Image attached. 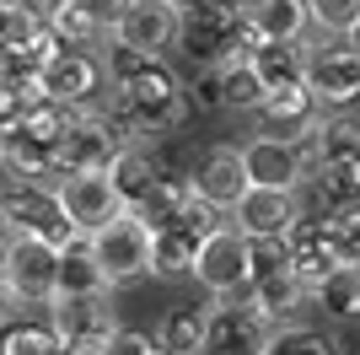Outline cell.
Returning a JSON list of instances; mask_svg holds the SVG:
<instances>
[{"instance_id": "4", "label": "cell", "mask_w": 360, "mask_h": 355, "mask_svg": "<svg viewBox=\"0 0 360 355\" xmlns=\"http://www.w3.org/2000/svg\"><path fill=\"white\" fill-rule=\"evenodd\" d=\"M86 248H91V259L103 264L113 291H119V285H135L140 275H150V226L140 221L135 210H124L119 221H108L103 232H91Z\"/></svg>"}, {"instance_id": "2", "label": "cell", "mask_w": 360, "mask_h": 355, "mask_svg": "<svg viewBox=\"0 0 360 355\" xmlns=\"http://www.w3.org/2000/svg\"><path fill=\"white\" fill-rule=\"evenodd\" d=\"M178 44L188 49L194 65H231V59H248L264 38L248 16V0H199L183 11Z\"/></svg>"}, {"instance_id": "35", "label": "cell", "mask_w": 360, "mask_h": 355, "mask_svg": "<svg viewBox=\"0 0 360 355\" xmlns=\"http://www.w3.org/2000/svg\"><path fill=\"white\" fill-rule=\"evenodd\" d=\"M328 242H333V259H339V264L360 269V205H345V210L328 216Z\"/></svg>"}, {"instance_id": "5", "label": "cell", "mask_w": 360, "mask_h": 355, "mask_svg": "<svg viewBox=\"0 0 360 355\" xmlns=\"http://www.w3.org/2000/svg\"><path fill=\"white\" fill-rule=\"evenodd\" d=\"M0 264H6V291L22 307H49L54 301V291H60V248H49L38 237H6Z\"/></svg>"}, {"instance_id": "34", "label": "cell", "mask_w": 360, "mask_h": 355, "mask_svg": "<svg viewBox=\"0 0 360 355\" xmlns=\"http://www.w3.org/2000/svg\"><path fill=\"white\" fill-rule=\"evenodd\" d=\"M221 92H226V108H248V113H253V108L264 103V81L253 75V65H248V59L221 65Z\"/></svg>"}, {"instance_id": "8", "label": "cell", "mask_w": 360, "mask_h": 355, "mask_svg": "<svg viewBox=\"0 0 360 355\" xmlns=\"http://www.w3.org/2000/svg\"><path fill=\"white\" fill-rule=\"evenodd\" d=\"M60 205H65L75 232L91 237V232H103L108 221L124 216V194L113 183V173H70L60 183Z\"/></svg>"}, {"instance_id": "46", "label": "cell", "mask_w": 360, "mask_h": 355, "mask_svg": "<svg viewBox=\"0 0 360 355\" xmlns=\"http://www.w3.org/2000/svg\"><path fill=\"white\" fill-rule=\"evenodd\" d=\"M0 291H6V264H0Z\"/></svg>"}, {"instance_id": "10", "label": "cell", "mask_w": 360, "mask_h": 355, "mask_svg": "<svg viewBox=\"0 0 360 355\" xmlns=\"http://www.w3.org/2000/svg\"><path fill=\"white\" fill-rule=\"evenodd\" d=\"M269 350V328L248 301H215L210 323H205V344L199 355H264Z\"/></svg>"}, {"instance_id": "48", "label": "cell", "mask_w": 360, "mask_h": 355, "mask_svg": "<svg viewBox=\"0 0 360 355\" xmlns=\"http://www.w3.org/2000/svg\"><path fill=\"white\" fill-rule=\"evenodd\" d=\"M0 6H6V0H0Z\"/></svg>"}, {"instance_id": "22", "label": "cell", "mask_w": 360, "mask_h": 355, "mask_svg": "<svg viewBox=\"0 0 360 355\" xmlns=\"http://www.w3.org/2000/svg\"><path fill=\"white\" fill-rule=\"evenodd\" d=\"M248 16H253L258 38H274V44H296L312 32L307 0H248Z\"/></svg>"}, {"instance_id": "37", "label": "cell", "mask_w": 360, "mask_h": 355, "mask_svg": "<svg viewBox=\"0 0 360 355\" xmlns=\"http://www.w3.org/2000/svg\"><path fill=\"white\" fill-rule=\"evenodd\" d=\"M183 92H188V108H194V113H215V108H226L221 65H194L188 81H183Z\"/></svg>"}, {"instance_id": "13", "label": "cell", "mask_w": 360, "mask_h": 355, "mask_svg": "<svg viewBox=\"0 0 360 355\" xmlns=\"http://www.w3.org/2000/svg\"><path fill=\"white\" fill-rule=\"evenodd\" d=\"M113 38L129 44V49H140V54H156V59H162L167 49L183 38V11H172L167 0H135V6L119 16Z\"/></svg>"}, {"instance_id": "44", "label": "cell", "mask_w": 360, "mask_h": 355, "mask_svg": "<svg viewBox=\"0 0 360 355\" xmlns=\"http://www.w3.org/2000/svg\"><path fill=\"white\" fill-rule=\"evenodd\" d=\"M167 6H172V11H188V6H199V0H167Z\"/></svg>"}, {"instance_id": "15", "label": "cell", "mask_w": 360, "mask_h": 355, "mask_svg": "<svg viewBox=\"0 0 360 355\" xmlns=\"http://www.w3.org/2000/svg\"><path fill=\"white\" fill-rule=\"evenodd\" d=\"M253 118H258V135L307 140V135H317V124H323V103H317L307 87H290V92H269V97L253 108Z\"/></svg>"}, {"instance_id": "17", "label": "cell", "mask_w": 360, "mask_h": 355, "mask_svg": "<svg viewBox=\"0 0 360 355\" xmlns=\"http://www.w3.org/2000/svg\"><path fill=\"white\" fill-rule=\"evenodd\" d=\"M307 92H312L323 108H339L345 113L360 97V54L355 49H323L307 65Z\"/></svg>"}, {"instance_id": "36", "label": "cell", "mask_w": 360, "mask_h": 355, "mask_svg": "<svg viewBox=\"0 0 360 355\" xmlns=\"http://www.w3.org/2000/svg\"><path fill=\"white\" fill-rule=\"evenodd\" d=\"M307 11H312V27L323 38H345L360 22V0H307Z\"/></svg>"}, {"instance_id": "26", "label": "cell", "mask_w": 360, "mask_h": 355, "mask_svg": "<svg viewBox=\"0 0 360 355\" xmlns=\"http://www.w3.org/2000/svg\"><path fill=\"white\" fill-rule=\"evenodd\" d=\"M205 323H210V307H172L162 318L156 344H162L167 355H199V344H205Z\"/></svg>"}, {"instance_id": "40", "label": "cell", "mask_w": 360, "mask_h": 355, "mask_svg": "<svg viewBox=\"0 0 360 355\" xmlns=\"http://www.w3.org/2000/svg\"><path fill=\"white\" fill-rule=\"evenodd\" d=\"M150 350H156V340L140 334V328H119L113 334V355H150Z\"/></svg>"}, {"instance_id": "19", "label": "cell", "mask_w": 360, "mask_h": 355, "mask_svg": "<svg viewBox=\"0 0 360 355\" xmlns=\"http://www.w3.org/2000/svg\"><path fill=\"white\" fill-rule=\"evenodd\" d=\"M248 65H253V75L264 81V97H269V92L307 87L312 44H307V38H296V44H274V38H264V44H258L253 54H248Z\"/></svg>"}, {"instance_id": "47", "label": "cell", "mask_w": 360, "mask_h": 355, "mask_svg": "<svg viewBox=\"0 0 360 355\" xmlns=\"http://www.w3.org/2000/svg\"><path fill=\"white\" fill-rule=\"evenodd\" d=\"M150 355H167V350H162V344H156V350H150Z\"/></svg>"}, {"instance_id": "24", "label": "cell", "mask_w": 360, "mask_h": 355, "mask_svg": "<svg viewBox=\"0 0 360 355\" xmlns=\"http://www.w3.org/2000/svg\"><path fill=\"white\" fill-rule=\"evenodd\" d=\"M113 285H108L103 264L91 259L86 237L81 242H70V248H60V291L54 296H108Z\"/></svg>"}, {"instance_id": "41", "label": "cell", "mask_w": 360, "mask_h": 355, "mask_svg": "<svg viewBox=\"0 0 360 355\" xmlns=\"http://www.w3.org/2000/svg\"><path fill=\"white\" fill-rule=\"evenodd\" d=\"M65 355H113V334H75L65 340Z\"/></svg>"}, {"instance_id": "27", "label": "cell", "mask_w": 360, "mask_h": 355, "mask_svg": "<svg viewBox=\"0 0 360 355\" xmlns=\"http://www.w3.org/2000/svg\"><path fill=\"white\" fill-rule=\"evenodd\" d=\"M312 301L328 312V318H339V323H345V318H360V269L339 264L333 275H323V285L312 291Z\"/></svg>"}, {"instance_id": "33", "label": "cell", "mask_w": 360, "mask_h": 355, "mask_svg": "<svg viewBox=\"0 0 360 355\" xmlns=\"http://www.w3.org/2000/svg\"><path fill=\"white\" fill-rule=\"evenodd\" d=\"M97 59H103L108 87H124V81H135L140 70H150V65H156V54H140V49L119 44V38H108V44L97 49Z\"/></svg>"}, {"instance_id": "43", "label": "cell", "mask_w": 360, "mask_h": 355, "mask_svg": "<svg viewBox=\"0 0 360 355\" xmlns=\"http://www.w3.org/2000/svg\"><path fill=\"white\" fill-rule=\"evenodd\" d=\"M345 49H355V54H360V22H355V27L345 32Z\"/></svg>"}, {"instance_id": "11", "label": "cell", "mask_w": 360, "mask_h": 355, "mask_svg": "<svg viewBox=\"0 0 360 355\" xmlns=\"http://www.w3.org/2000/svg\"><path fill=\"white\" fill-rule=\"evenodd\" d=\"M242 167H248L253 189H285V194H296L307 183V173H312L296 140H274V135H253L242 146Z\"/></svg>"}, {"instance_id": "31", "label": "cell", "mask_w": 360, "mask_h": 355, "mask_svg": "<svg viewBox=\"0 0 360 355\" xmlns=\"http://www.w3.org/2000/svg\"><path fill=\"white\" fill-rule=\"evenodd\" d=\"M264 355H339V340L312 328V323H290V328H274L269 334V350Z\"/></svg>"}, {"instance_id": "42", "label": "cell", "mask_w": 360, "mask_h": 355, "mask_svg": "<svg viewBox=\"0 0 360 355\" xmlns=\"http://www.w3.org/2000/svg\"><path fill=\"white\" fill-rule=\"evenodd\" d=\"M22 318H27V307H22V301H16L11 291H0V340H6V334H11V328L22 323Z\"/></svg>"}, {"instance_id": "29", "label": "cell", "mask_w": 360, "mask_h": 355, "mask_svg": "<svg viewBox=\"0 0 360 355\" xmlns=\"http://www.w3.org/2000/svg\"><path fill=\"white\" fill-rule=\"evenodd\" d=\"M108 173H113V183H119V194H124V210H135L150 194V183H156V167H150L146 146H124V156L108 167Z\"/></svg>"}, {"instance_id": "32", "label": "cell", "mask_w": 360, "mask_h": 355, "mask_svg": "<svg viewBox=\"0 0 360 355\" xmlns=\"http://www.w3.org/2000/svg\"><path fill=\"white\" fill-rule=\"evenodd\" d=\"M317 194L323 205L345 210V205H360V162H333V167H317Z\"/></svg>"}, {"instance_id": "9", "label": "cell", "mask_w": 360, "mask_h": 355, "mask_svg": "<svg viewBox=\"0 0 360 355\" xmlns=\"http://www.w3.org/2000/svg\"><path fill=\"white\" fill-rule=\"evenodd\" d=\"M103 59H97V49H60V54L44 65V97H54V103H65L70 113H86L91 97L103 92Z\"/></svg>"}, {"instance_id": "39", "label": "cell", "mask_w": 360, "mask_h": 355, "mask_svg": "<svg viewBox=\"0 0 360 355\" xmlns=\"http://www.w3.org/2000/svg\"><path fill=\"white\" fill-rule=\"evenodd\" d=\"M81 6H86V16H91V22H97V27L108 32V38H113V27H119V16L129 11L135 0H81Z\"/></svg>"}, {"instance_id": "38", "label": "cell", "mask_w": 360, "mask_h": 355, "mask_svg": "<svg viewBox=\"0 0 360 355\" xmlns=\"http://www.w3.org/2000/svg\"><path fill=\"white\" fill-rule=\"evenodd\" d=\"M285 269H290L285 242H253V253H248V285L274 280V275H285Z\"/></svg>"}, {"instance_id": "23", "label": "cell", "mask_w": 360, "mask_h": 355, "mask_svg": "<svg viewBox=\"0 0 360 355\" xmlns=\"http://www.w3.org/2000/svg\"><path fill=\"white\" fill-rule=\"evenodd\" d=\"M44 22L65 49H103L108 44V32L86 16L81 0H44Z\"/></svg>"}, {"instance_id": "21", "label": "cell", "mask_w": 360, "mask_h": 355, "mask_svg": "<svg viewBox=\"0 0 360 355\" xmlns=\"http://www.w3.org/2000/svg\"><path fill=\"white\" fill-rule=\"evenodd\" d=\"M49 323L60 328V340H75V334H119V318L108 307V296H54L49 301Z\"/></svg>"}, {"instance_id": "3", "label": "cell", "mask_w": 360, "mask_h": 355, "mask_svg": "<svg viewBox=\"0 0 360 355\" xmlns=\"http://www.w3.org/2000/svg\"><path fill=\"white\" fill-rule=\"evenodd\" d=\"M0 210H6L11 237H38V242H49V248L81 242V232L70 226V216H65V205H60V189H49V183H32V178H11L6 173V183H0Z\"/></svg>"}, {"instance_id": "30", "label": "cell", "mask_w": 360, "mask_h": 355, "mask_svg": "<svg viewBox=\"0 0 360 355\" xmlns=\"http://www.w3.org/2000/svg\"><path fill=\"white\" fill-rule=\"evenodd\" d=\"M0 355H65V340L49 318H22V323L0 340Z\"/></svg>"}, {"instance_id": "14", "label": "cell", "mask_w": 360, "mask_h": 355, "mask_svg": "<svg viewBox=\"0 0 360 355\" xmlns=\"http://www.w3.org/2000/svg\"><path fill=\"white\" fill-rule=\"evenodd\" d=\"M194 194L205 199V205H215V210H237V199L253 183H248V167H242V146H210L205 156H199V167H194Z\"/></svg>"}, {"instance_id": "6", "label": "cell", "mask_w": 360, "mask_h": 355, "mask_svg": "<svg viewBox=\"0 0 360 355\" xmlns=\"http://www.w3.org/2000/svg\"><path fill=\"white\" fill-rule=\"evenodd\" d=\"M124 146H129V140L113 130L108 108H86V113H75L70 130L60 135V167H65V178L70 173H108V167L124 156Z\"/></svg>"}, {"instance_id": "20", "label": "cell", "mask_w": 360, "mask_h": 355, "mask_svg": "<svg viewBox=\"0 0 360 355\" xmlns=\"http://www.w3.org/2000/svg\"><path fill=\"white\" fill-rule=\"evenodd\" d=\"M210 232H199L188 221V210H183V221L162 226V232H150V275H162V280H183V275H194L199 264V242Z\"/></svg>"}, {"instance_id": "25", "label": "cell", "mask_w": 360, "mask_h": 355, "mask_svg": "<svg viewBox=\"0 0 360 355\" xmlns=\"http://www.w3.org/2000/svg\"><path fill=\"white\" fill-rule=\"evenodd\" d=\"M333 162H360V118L349 113H333V118L323 113V124H317V167H333Z\"/></svg>"}, {"instance_id": "16", "label": "cell", "mask_w": 360, "mask_h": 355, "mask_svg": "<svg viewBox=\"0 0 360 355\" xmlns=\"http://www.w3.org/2000/svg\"><path fill=\"white\" fill-rule=\"evenodd\" d=\"M285 253H290V275H296L307 291H317V285H323V275H333V269H339L333 242H328V221H317V216H307V210H301L296 226L285 232Z\"/></svg>"}, {"instance_id": "45", "label": "cell", "mask_w": 360, "mask_h": 355, "mask_svg": "<svg viewBox=\"0 0 360 355\" xmlns=\"http://www.w3.org/2000/svg\"><path fill=\"white\" fill-rule=\"evenodd\" d=\"M6 237H11V226H6V210H0V248H6Z\"/></svg>"}, {"instance_id": "12", "label": "cell", "mask_w": 360, "mask_h": 355, "mask_svg": "<svg viewBox=\"0 0 360 355\" xmlns=\"http://www.w3.org/2000/svg\"><path fill=\"white\" fill-rule=\"evenodd\" d=\"M296 216H301L296 194H285V189H248L226 221L237 226L248 242H285V232L296 226Z\"/></svg>"}, {"instance_id": "7", "label": "cell", "mask_w": 360, "mask_h": 355, "mask_svg": "<svg viewBox=\"0 0 360 355\" xmlns=\"http://www.w3.org/2000/svg\"><path fill=\"white\" fill-rule=\"evenodd\" d=\"M248 253L253 242L226 221L215 226L205 242H199V264H194V280L215 296V301H231V296H248Z\"/></svg>"}, {"instance_id": "28", "label": "cell", "mask_w": 360, "mask_h": 355, "mask_svg": "<svg viewBox=\"0 0 360 355\" xmlns=\"http://www.w3.org/2000/svg\"><path fill=\"white\" fill-rule=\"evenodd\" d=\"M44 32V6L32 0H6L0 6V54H22Z\"/></svg>"}, {"instance_id": "18", "label": "cell", "mask_w": 360, "mask_h": 355, "mask_svg": "<svg viewBox=\"0 0 360 355\" xmlns=\"http://www.w3.org/2000/svg\"><path fill=\"white\" fill-rule=\"evenodd\" d=\"M248 307L264 318V328H290V323H301V312L312 307V291L296 280V275H274V280H258V285H248V296H242Z\"/></svg>"}, {"instance_id": "1", "label": "cell", "mask_w": 360, "mask_h": 355, "mask_svg": "<svg viewBox=\"0 0 360 355\" xmlns=\"http://www.w3.org/2000/svg\"><path fill=\"white\" fill-rule=\"evenodd\" d=\"M194 113L188 108V92L172 70H167L162 59L140 70L135 81H124V87H108V118H113V130L129 140V146H146V140H162V135L183 130V118Z\"/></svg>"}]
</instances>
